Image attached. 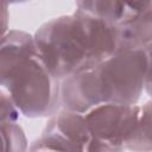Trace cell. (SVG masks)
<instances>
[{
    "label": "cell",
    "instance_id": "1",
    "mask_svg": "<svg viewBox=\"0 0 152 152\" xmlns=\"http://www.w3.org/2000/svg\"><path fill=\"white\" fill-rule=\"evenodd\" d=\"M34 42L38 55L61 81L120 51L119 27L77 10L44 23Z\"/></svg>",
    "mask_w": 152,
    "mask_h": 152
},
{
    "label": "cell",
    "instance_id": "2",
    "mask_svg": "<svg viewBox=\"0 0 152 152\" xmlns=\"http://www.w3.org/2000/svg\"><path fill=\"white\" fill-rule=\"evenodd\" d=\"M146 50L120 51L61 82V106L87 114L103 103L135 104L145 90Z\"/></svg>",
    "mask_w": 152,
    "mask_h": 152
},
{
    "label": "cell",
    "instance_id": "6",
    "mask_svg": "<svg viewBox=\"0 0 152 152\" xmlns=\"http://www.w3.org/2000/svg\"><path fill=\"white\" fill-rule=\"evenodd\" d=\"M152 0H75L76 10L102 19L116 27L133 23Z\"/></svg>",
    "mask_w": 152,
    "mask_h": 152
},
{
    "label": "cell",
    "instance_id": "4",
    "mask_svg": "<svg viewBox=\"0 0 152 152\" xmlns=\"http://www.w3.org/2000/svg\"><path fill=\"white\" fill-rule=\"evenodd\" d=\"M140 114V106L103 103L86 114L93 134L109 151H124L126 141L133 134Z\"/></svg>",
    "mask_w": 152,
    "mask_h": 152
},
{
    "label": "cell",
    "instance_id": "10",
    "mask_svg": "<svg viewBox=\"0 0 152 152\" xmlns=\"http://www.w3.org/2000/svg\"><path fill=\"white\" fill-rule=\"evenodd\" d=\"M2 147L6 151H25L27 140L23 128L17 122H0Z\"/></svg>",
    "mask_w": 152,
    "mask_h": 152
},
{
    "label": "cell",
    "instance_id": "7",
    "mask_svg": "<svg viewBox=\"0 0 152 152\" xmlns=\"http://www.w3.org/2000/svg\"><path fill=\"white\" fill-rule=\"evenodd\" d=\"M37 52L34 36L21 30H8L1 38L0 80L8 76L19 63Z\"/></svg>",
    "mask_w": 152,
    "mask_h": 152
},
{
    "label": "cell",
    "instance_id": "13",
    "mask_svg": "<svg viewBox=\"0 0 152 152\" xmlns=\"http://www.w3.org/2000/svg\"><path fill=\"white\" fill-rule=\"evenodd\" d=\"M5 1H7L10 5H13V4H23V2H26L30 0H5Z\"/></svg>",
    "mask_w": 152,
    "mask_h": 152
},
{
    "label": "cell",
    "instance_id": "9",
    "mask_svg": "<svg viewBox=\"0 0 152 152\" xmlns=\"http://www.w3.org/2000/svg\"><path fill=\"white\" fill-rule=\"evenodd\" d=\"M125 150L152 151V100L140 106L137 127L126 141Z\"/></svg>",
    "mask_w": 152,
    "mask_h": 152
},
{
    "label": "cell",
    "instance_id": "5",
    "mask_svg": "<svg viewBox=\"0 0 152 152\" xmlns=\"http://www.w3.org/2000/svg\"><path fill=\"white\" fill-rule=\"evenodd\" d=\"M44 129L59 134L70 144L72 151H109L108 146L93 134L86 114L82 113L61 107L57 113L50 116Z\"/></svg>",
    "mask_w": 152,
    "mask_h": 152
},
{
    "label": "cell",
    "instance_id": "3",
    "mask_svg": "<svg viewBox=\"0 0 152 152\" xmlns=\"http://www.w3.org/2000/svg\"><path fill=\"white\" fill-rule=\"evenodd\" d=\"M61 82L38 52L0 80L1 89L10 94L21 115L26 118H50L59 110Z\"/></svg>",
    "mask_w": 152,
    "mask_h": 152
},
{
    "label": "cell",
    "instance_id": "11",
    "mask_svg": "<svg viewBox=\"0 0 152 152\" xmlns=\"http://www.w3.org/2000/svg\"><path fill=\"white\" fill-rule=\"evenodd\" d=\"M20 110L13 102L10 94L1 89L0 90V122H17L20 116Z\"/></svg>",
    "mask_w": 152,
    "mask_h": 152
},
{
    "label": "cell",
    "instance_id": "12",
    "mask_svg": "<svg viewBox=\"0 0 152 152\" xmlns=\"http://www.w3.org/2000/svg\"><path fill=\"white\" fill-rule=\"evenodd\" d=\"M147 52V74L145 82V91L152 97V45L146 49Z\"/></svg>",
    "mask_w": 152,
    "mask_h": 152
},
{
    "label": "cell",
    "instance_id": "8",
    "mask_svg": "<svg viewBox=\"0 0 152 152\" xmlns=\"http://www.w3.org/2000/svg\"><path fill=\"white\" fill-rule=\"evenodd\" d=\"M151 45H152V2L133 23L119 27L120 51L146 50Z\"/></svg>",
    "mask_w": 152,
    "mask_h": 152
}]
</instances>
